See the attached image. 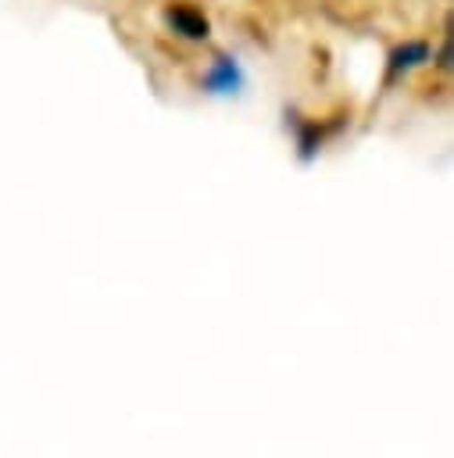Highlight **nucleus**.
<instances>
[{"label":"nucleus","mask_w":454,"mask_h":458,"mask_svg":"<svg viewBox=\"0 0 454 458\" xmlns=\"http://www.w3.org/2000/svg\"><path fill=\"white\" fill-rule=\"evenodd\" d=\"M164 21H168L172 32H179V36H186V39H204V36L211 32L207 18H204L200 11H193V7H168V11H164Z\"/></svg>","instance_id":"obj_1"},{"label":"nucleus","mask_w":454,"mask_h":458,"mask_svg":"<svg viewBox=\"0 0 454 458\" xmlns=\"http://www.w3.org/2000/svg\"><path fill=\"white\" fill-rule=\"evenodd\" d=\"M204 86L214 89V93H232L240 86V68L232 64V57H218L211 64V72L204 75Z\"/></svg>","instance_id":"obj_2"},{"label":"nucleus","mask_w":454,"mask_h":458,"mask_svg":"<svg viewBox=\"0 0 454 458\" xmlns=\"http://www.w3.org/2000/svg\"><path fill=\"white\" fill-rule=\"evenodd\" d=\"M429 57V47L425 43H404V47H397L393 54H390V75H400V72H408V68H415V64H422Z\"/></svg>","instance_id":"obj_3"},{"label":"nucleus","mask_w":454,"mask_h":458,"mask_svg":"<svg viewBox=\"0 0 454 458\" xmlns=\"http://www.w3.org/2000/svg\"><path fill=\"white\" fill-rule=\"evenodd\" d=\"M440 68H450V43H443L440 50Z\"/></svg>","instance_id":"obj_4"}]
</instances>
